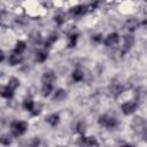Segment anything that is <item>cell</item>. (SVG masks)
<instances>
[{
  "label": "cell",
  "mask_w": 147,
  "mask_h": 147,
  "mask_svg": "<svg viewBox=\"0 0 147 147\" xmlns=\"http://www.w3.org/2000/svg\"><path fill=\"white\" fill-rule=\"evenodd\" d=\"M26 129H28V124L23 121H16L11 123V132L15 137L22 136L26 131Z\"/></svg>",
  "instance_id": "1"
},
{
  "label": "cell",
  "mask_w": 147,
  "mask_h": 147,
  "mask_svg": "<svg viewBox=\"0 0 147 147\" xmlns=\"http://www.w3.org/2000/svg\"><path fill=\"white\" fill-rule=\"evenodd\" d=\"M98 122H99L100 125L106 126V127H114L117 124V121L114 117L109 116V115H102V116H100Z\"/></svg>",
  "instance_id": "2"
},
{
  "label": "cell",
  "mask_w": 147,
  "mask_h": 147,
  "mask_svg": "<svg viewBox=\"0 0 147 147\" xmlns=\"http://www.w3.org/2000/svg\"><path fill=\"white\" fill-rule=\"evenodd\" d=\"M131 126L136 132H141V131L145 130L146 122H145V119L142 117H134L132 123H131Z\"/></svg>",
  "instance_id": "3"
},
{
  "label": "cell",
  "mask_w": 147,
  "mask_h": 147,
  "mask_svg": "<svg viewBox=\"0 0 147 147\" xmlns=\"http://www.w3.org/2000/svg\"><path fill=\"white\" fill-rule=\"evenodd\" d=\"M136 109H137V103L136 102L129 101V102H125V103L122 105V111L125 115H130V114L134 113Z\"/></svg>",
  "instance_id": "4"
},
{
  "label": "cell",
  "mask_w": 147,
  "mask_h": 147,
  "mask_svg": "<svg viewBox=\"0 0 147 147\" xmlns=\"http://www.w3.org/2000/svg\"><path fill=\"white\" fill-rule=\"evenodd\" d=\"M118 40H119V37H118L117 33H110V34L106 38L105 44H106V46H108V47H114V46L117 45Z\"/></svg>",
  "instance_id": "5"
},
{
  "label": "cell",
  "mask_w": 147,
  "mask_h": 147,
  "mask_svg": "<svg viewBox=\"0 0 147 147\" xmlns=\"http://www.w3.org/2000/svg\"><path fill=\"white\" fill-rule=\"evenodd\" d=\"M41 80H42V84H52L54 80H55V75L53 71L48 70L46 72H44L42 77H41Z\"/></svg>",
  "instance_id": "6"
},
{
  "label": "cell",
  "mask_w": 147,
  "mask_h": 147,
  "mask_svg": "<svg viewBox=\"0 0 147 147\" xmlns=\"http://www.w3.org/2000/svg\"><path fill=\"white\" fill-rule=\"evenodd\" d=\"M86 10H87V7H86V6H84V5H78V6L71 8L70 11H71V14L76 15V16H82V15H84V14L86 13Z\"/></svg>",
  "instance_id": "7"
},
{
  "label": "cell",
  "mask_w": 147,
  "mask_h": 147,
  "mask_svg": "<svg viewBox=\"0 0 147 147\" xmlns=\"http://www.w3.org/2000/svg\"><path fill=\"white\" fill-rule=\"evenodd\" d=\"M134 44V38L133 36H130V34H126L124 36V52H127Z\"/></svg>",
  "instance_id": "8"
},
{
  "label": "cell",
  "mask_w": 147,
  "mask_h": 147,
  "mask_svg": "<svg viewBox=\"0 0 147 147\" xmlns=\"http://www.w3.org/2000/svg\"><path fill=\"white\" fill-rule=\"evenodd\" d=\"M82 144H83L85 147H95V146H98L96 139H95L94 137H86V138H83V139H82Z\"/></svg>",
  "instance_id": "9"
},
{
  "label": "cell",
  "mask_w": 147,
  "mask_h": 147,
  "mask_svg": "<svg viewBox=\"0 0 147 147\" xmlns=\"http://www.w3.org/2000/svg\"><path fill=\"white\" fill-rule=\"evenodd\" d=\"M138 25H139V22H138V20H136V18H129L126 22H125V26H126V29L127 30H131V31H133V30H136L137 28H138Z\"/></svg>",
  "instance_id": "10"
},
{
  "label": "cell",
  "mask_w": 147,
  "mask_h": 147,
  "mask_svg": "<svg viewBox=\"0 0 147 147\" xmlns=\"http://www.w3.org/2000/svg\"><path fill=\"white\" fill-rule=\"evenodd\" d=\"M46 122H47L48 124H51L52 126H55V125L59 124L60 117H59L57 114H51V115H48V116L46 117Z\"/></svg>",
  "instance_id": "11"
},
{
  "label": "cell",
  "mask_w": 147,
  "mask_h": 147,
  "mask_svg": "<svg viewBox=\"0 0 147 147\" xmlns=\"http://www.w3.org/2000/svg\"><path fill=\"white\" fill-rule=\"evenodd\" d=\"M21 60H22L21 54H17V53H15V52H14L13 54H10V55H9L8 62H9V64H10V65H15V64L20 63V62H21Z\"/></svg>",
  "instance_id": "12"
},
{
  "label": "cell",
  "mask_w": 147,
  "mask_h": 147,
  "mask_svg": "<svg viewBox=\"0 0 147 147\" xmlns=\"http://www.w3.org/2000/svg\"><path fill=\"white\" fill-rule=\"evenodd\" d=\"M122 91H123V87H122V85H119V84H113V85L109 87V92H110V94H113L114 96L119 95V94L122 93Z\"/></svg>",
  "instance_id": "13"
},
{
  "label": "cell",
  "mask_w": 147,
  "mask_h": 147,
  "mask_svg": "<svg viewBox=\"0 0 147 147\" xmlns=\"http://www.w3.org/2000/svg\"><path fill=\"white\" fill-rule=\"evenodd\" d=\"M65 98H67V92H65L64 90L60 88V90H57V91L55 92V94H54V96H53V100H54V101H62V100H64Z\"/></svg>",
  "instance_id": "14"
},
{
  "label": "cell",
  "mask_w": 147,
  "mask_h": 147,
  "mask_svg": "<svg viewBox=\"0 0 147 147\" xmlns=\"http://www.w3.org/2000/svg\"><path fill=\"white\" fill-rule=\"evenodd\" d=\"M47 56H48V54L46 51H38L36 54V61L37 62H44L47 59Z\"/></svg>",
  "instance_id": "15"
},
{
  "label": "cell",
  "mask_w": 147,
  "mask_h": 147,
  "mask_svg": "<svg viewBox=\"0 0 147 147\" xmlns=\"http://www.w3.org/2000/svg\"><path fill=\"white\" fill-rule=\"evenodd\" d=\"M30 39L33 44H39L41 41V34L38 32V31H33L31 34H30Z\"/></svg>",
  "instance_id": "16"
},
{
  "label": "cell",
  "mask_w": 147,
  "mask_h": 147,
  "mask_svg": "<svg viewBox=\"0 0 147 147\" xmlns=\"http://www.w3.org/2000/svg\"><path fill=\"white\" fill-rule=\"evenodd\" d=\"M13 91H14V90H11V88H10L9 86L2 87V90H1V95H2L3 98L10 99V98L13 96Z\"/></svg>",
  "instance_id": "17"
},
{
  "label": "cell",
  "mask_w": 147,
  "mask_h": 147,
  "mask_svg": "<svg viewBox=\"0 0 147 147\" xmlns=\"http://www.w3.org/2000/svg\"><path fill=\"white\" fill-rule=\"evenodd\" d=\"M53 90V85L52 84H42V88H41V93L44 96L49 95V93Z\"/></svg>",
  "instance_id": "18"
},
{
  "label": "cell",
  "mask_w": 147,
  "mask_h": 147,
  "mask_svg": "<svg viewBox=\"0 0 147 147\" xmlns=\"http://www.w3.org/2000/svg\"><path fill=\"white\" fill-rule=\"evenodd\" d=\"M25 42L24 41H17L16 42V45H15V53H17V54H21V53H23L24 52V49H25Z\"/></svg>",
  "instance_id": "19"
},
{
  "label": "cell",
  "mask_w": 147,
  "mask_h": 147,
  "mask_svg": "<svg viewBox=\"0 0 147 147\" xmlns=\"http://www.w3.org/2000/svg\"><path fill=\"white\" fill-rule=\"evenodd\" d=\"M23 107L26 109V110H30L32 111L33 108H34V105H33V101L31 99H25L24 102H23Z\"/></svg>",
  "instance_id": "20"
},
{
  "label": "cell",
  "mask_w": 147,
  "mask_h": 147,
  "mask_svg": "<svg viewBox=\"0 0 147 147\" xmlns=\"http://www.w3.org/2000/svg\"><path fill=\"white\" fill-rule=\"evenodd\" d=\"M76 40H77V33H74L71 32L69 34V42H68V46L69 47H74L76 45Z\"/></svg>",
  "instance_id": "21"
},
{
  "label": "cell",
  "mask_w": 147,
  "mask_h": 147,
  "mask_svg": "<svg viewBox=\"0 0 147 147\" xmlns=\"http://www.w3.org/2000/svg\"><path fill=\"white\" fill-rule=\"evenodd\" d=\"M9 84H8V86L11 88V90H15L18 85H20V82H18V79L17 78H15V77H11L10 79H9V82H8Z\"/></svg>",
  "instance_id": "22"
},
{
  "label": "cell",
  "mask_w": 147,
  "mask_h": 147,
  "mask_svg": "<svg viewBox=\"0 0 147 147\" xmlns=\"http://www.w3.org/2000/svg\"><path fill=\"white\" fill-rule=\"evenodd\" d=\"M72 78H74V80H76V82H79V80H82L83 79V71H80V70H75L74 71V74H72Z\"/></svg>",
  "instance_id": "23"
},
{
  "label": "cell",
  "mask_w": 147,
  "mask_h": 147,
  "mask_svg": "<svg viewBox=\"0 0 147 147\" xmlns=\"http://www.w3.org/2000/svg\"><path fill=\"white\" fill-rule=\"evenodd\" d=\"M56 39H57V36H56V33H52L49 37H48V39H47V41L45 42V46H47V47H49V45H52L54 41H56Z\"/></svg>",
  "instance_id": "24"
},
{
  "label": "cell",
  "mask_w": 147,
  "mask_h": 147,
  "mask_svg": "<svg viewBox=\"0 0 147 147\" xmlns=\"http://www.w3.org/2000/svg\"><path fill=\"white\" fill-rule=\"evenodd\" d=\"M136 95H137V98H138V99H144V98L147 95V91H146L145 88L140 87V88H138V90H137Z\"/></svg>",
  "instance_id": "25"
},
{
  "label": "cell",
  "mask_w": 147,
  "mask_h": 147,
  "mask_svg": "<svg viewBox=\"0 0 147 147\" xmlns=\"http://www.w3.org/2000/svg\"><path fill=\"white\" fill-rule=\"evenodd\" d=\"M1 144L2 145H10L11 144V137L9 134H3L1 137Z\"/></svg>",
  "instance_id": "26"
},
{
  "label": "cell",
  "mask_w": 147,
  "mask_h": 147,
  "mask_svg": "<svg viewBox=\"0 0 147 147\" xmlns=\"http://www.w3.org/2000/svg\"><path fill=\"white\" fill-rule=\"evenodd\" d=\"M54 20H55V22H56L59 25H61V24L64 22V16L61 15V14H59V15H56V16L54 17Z\"/></svg>",
  "instance_id": "27"
},
{
  "label": "cell",
  "mask_w": 147,
  "mask_h": 147,
  "mask_svg": "<svg viewBox=\"0 0 147 147\" xmlns=\"http://www.w3.org/2000/svg\"><path fill=\"white\" fill-rule=\"evenodd\" d=\"M84 131H85V123L84 122H79L78 125H77V132L84 133Z\"/></svg>",
  "instance_id": "28"
},
{
  "label": "cell",
  "mask_w": 147,
  "mask_h": 147,
  "mask_svg": "<svg viewBox=\"0 0 147 147\" xmlns=\"http://www.w3.org/2000/svg\"><path fill=\"white\" fill-rule=\"evenodd\" d=\"M101 37H102L101 34H96V36H94V37H93L92 39H93L94 41H96V42H99V41H101V39H102Z\"/></svg>",
  "instance_id": "29"
},
{
  "label": "cell",
  "mask_w": 147,
  "mask_h": 147,
  "mask_svg": "<svg viewBox=\"0 0 147 147\" xmlns=\"http://www.w3.org/2000/svg\"><path fill=\"white\" fill-rule=\"evenodd\" d=\"M39 113H40L39 108H33V110H32V114H33V115H38Z\"/></svg>",
  "instance_id": "30"
},
{
  "label": "cell",
  "mask_w": 147,
  "mask_h": 147,
  "mask_svg": "<svg viewBox=\"0 0 147 147\" xmlns=\"http://www.w3.org/2000/svg\"><path fill=\"white\" fill-rule=\"evenodd\" d=\"M144 140L147 141V130H145V132H144Z\"/></svg>",
  "instance_id": "31"
},
{
  "label": "cell",
  "mask_w": 147,
  "mask_h": 147,
  "mask_svg": "<svg viewBox=\"0 0 147 147\" xmlns=\"http://www.w3.org/2000/svg\"><path fill=\"white\" fill-rule=\"evenodd\" d=\"M142 25H144V26H145V28L147 29V20H145V21L142 22Z\"/></svg>",
  "instance_id": "32"
},
{
  "label": "cell",
  "mask_w": 147,
  "mask_h": 147,
  "mask_svg": "<svg viewBox=\"0 0 147 147\" xmlns=\"http://www.w3.org/2000/svg\"><path fill=\"white\" fill-rule=\"evenodd\" d=\"M3 57H5V54L3 52H1V61H3Z\"/></svg>",
  "instance_id": "33"
},
{
  "label": "cell",
  "mask_w": 147,
  "mask_h": 147,
  "mask_svg": "<svg viewBox=\"0 0 147 147\" xmlns=\"http://www.w3.org/2000/svg\"><path fill=\"white\" fill-rule=\"evenodd\" d=\"M122 147H132V146H131V145H123Z\"/></svg>",
  "instance_id": "34"
},
{
  "label": "cell",
  "mask_w": 147,
  "mask_h": 147,
  "mask_svg": "<svg viewBox=\"0 0 147 147\" xmlns=\"http://www.w3.org/2000/svg\"><path fill=\"white\" fill-rule=\"evenodd\" d=\"M60 147H63V146H60Z\"/></svg>",
  "instance_id": "35"
}]
</instances>
